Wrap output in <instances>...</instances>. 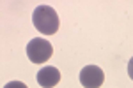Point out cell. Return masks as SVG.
Wrapping results in <instances>:
<instances>
[{"instance_id":"1","label":"cell","mask_w":133,"mask_h":88,"mask_svg":"<svg viewBox=\"0 0 133 88\" xmlns=\"http://www.w3.org/2000/svg\"><path fill=\"white\" fill-rule=\"evenodd\" d=\"M32 21L37 32L44 35H53L59 30V16L53 7L50 5H37L32 14Z\"/></svg>"},{"instance_id":"2","label":"cell","mask_w":133,"mask_h":88,"mask_svg":"<svg viewBox=\"0 0 133 88\" xmlns=\"http://www.w3.org/2000/svg\"><path fill=\"white\" fill-rule=\"evenodd\" d=\"M53 46L43 37H36L27 44V57L32 63H43L51 57Z\"/></svg>"},{"instance_id":"4","label":"cell","mask_w":133,"mask_h":88,"mask_svg":"<svg viewBox=\"0 0 133 88\" xmlns=\"http://www.w3.org/2000/svg\"><path fill=\"white\" fill-rule=\"evenodd\" d=\"M59 81H61V72H59L57 67L48 65V67H43L37 72V83L43 88H53Z\"/></svg>"},{"instance_id":"5","label":"cell","mask_w":133,"mask_h":88,"mask_svg":"<svg viewBox=\"0 0 133 88\" xmlns=\"http://www.w3.org/2000/svg\"><path fill=\"white\" fill-rule=\"evenodd\" d=\"M4 88H29V86L25 83H21V81H9V83H5Z\"/></svg>"},{"instance_id":"6","label":"cell","mask_w":133,"mask_h":88,"mask_svg":"<svg viewBox=\"0 0 133 88\" xmlns=\"http://www.w3.org/2000/svg\"><path fill=\"white\" fill-rule=\"evenodd\" d=\"M128 76L133 79V57H131V60L128 62Z\"/></svg>"},{"instance_id":"3","label":"cell","mask_w":133,"mask_h":88,"mask_svg":"<svg viewBox=\"0 0 133 88\" xmlns=\"http://www.w3.org/2000/svg\"><path fill=\"white\" fill-rule=\"evenodd\" d=\"M105 81V72L98 65H85L80 70V83L85 88H99Z\"/></svg>"}]
</instances>
